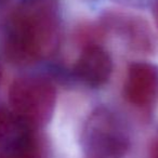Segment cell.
I'll list each match as a JSON object with an SVG mask.
<instances>
[{
  "label": "cell",
  "mask_w": 158,
  "mask_h": 158,
  "mask_svg": "<svg viewBox=\"0 0 158 158\" xmlns=\"http://www.w3.org/2000/svg\"><path fill=\"white\" fill-rule=\"evenodd\" d=\"M154 16H155V22L158 26V2L155 6V8H154Z\"/></svg>",
  "instance_id": "cell-8"
},
{
  "label": "cell",
  "mask_w": 158,
  "mask_h": 158,
  "mask_svg": "<svg viewBox=\"0 0 158 158\" xmlns=\"http://www.w3.org/2000/svg\"><path fill=\"white\" fill-rule=\"evenodd\" d=\"M0 158H41L31 127L5 108H0Z\"/></svg>",
  "instance_id": "cell-4"
},
{
  "label": "cell",
  "mask_w": 158,
  "mask_h": 158,
  "mask_svg": "<svg viewBox=\"0 0 158 158\" xmlns=\"http://www.w3.org/2000/svg\"><path fill=\"white\" fill-rule=\"evenodd\" d=\"M87 147L95 157H121L127 148V139L112 115L99 113L89 123Z\"/></svg>",
  "instance_id": "cell-3"
},
{
  "label": "cell",
  "mask_w": 158,
  "mask_h": 158,
  "mask_svg": "<svg viewBox=\"0 0 158 158\" xmlns=\"http://www.w3.org/2000/svg\"><path fill=\"white\" fill-rule=\"evenodd\" d=\"M151 158H158V141L154 144L151 152Z\"/></svg>",
  "instance_id": "cell-7"
},
{
  "label": "cell",
  "mask_w": 158,
  "mask_h": 158,
  "mask_svg": "<svg viewBox=\"0 0 158 158\" xmlns=\"http://www.w3.org/2000/svg\"><path fill=\"white\" fill-rule=\"evenodd\" d=\"M1 76H2V72H1V66H0V80H1Z\"/></svg>",
  "instance_id": "cell-9"
},
{
  "label": "cell",
  "mask_w": 158,
  "mask_h": 158,
  "mask_svg": "<svg viewBox=\"0 0 158 158\" xmlns=\"http://www.w3.org/2000/svg\"><path fill=\"white\" fill-rule=\"evenodd\" d=\"M112 60L100 47L88 46L77 62V74L86 84L100 87L108 80L112 73Z\"/></svg>",
  "instance_id": "cell-6"
},
{
  "label": "cell",
  "mask_w": 158,
  "mask_h": 158,
  "mask_svg": "<svg viewBox=\"0 0 158 158\" xmlns=\"http://www.w3.org/2000/svg\"><path fill=\"white\" fill-rule=\"evenodd\" d=\"M57 23L46 0H25L10 18L5 54L11 63L28 65L52 54L57 44Z\"/></svg>",
  "instance_id": "cell-1"
},
{
  "label": "cell",
  "mask_w": 158,
  "mask_h": 158,
  "mask_svg": "<svg viewBox=\"0 0 158 158\" xmlns=\"http://www.w3.org/2000/svg\"><path fill=\"white\" fill-rule=\"evenodd\" d=\"M158 93V69L147 63H135L130 67L126 84V95L131 103L144 106L152 103Z\"/></svg>",
  "instance_id": "cell-5"
},
{
  "label": "cell",
  "mask_w": 158,
  "mask_h": 158,
  "mask_svg": "<svg viewBox=\"0 0 158 158\" xmlns=\"http://www.w3.org/2000/svg\"><path fill=\"white\" fill-rule=\"evenodd\" d=\"M12 113L28 127H40L50 120L56 92L49 80L41 77H23L12 84L9 92Z\"/></svg>",
  "instance_id": "cell-2"
}]
</instances>
